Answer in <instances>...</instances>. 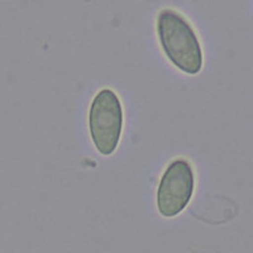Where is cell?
Here are the masks:
<instances>
[{"label":"cell","mask_w":253,"mask_h":253,"mask_svg":"<svg viewBox=\"0 0 253 253\" xmlns=\"http://www.w3.org/2000/svg\"><path fill=\"white\" fill-rule=\"evenodd\" d=\"M156 29L160 46L173 66L187 75H198L204 56L198 33L185 15L170 8L162 9L157 15Z\"/></svg>","instance_id":"cell-1"},{"label":"cell","mask_w":253,"mask_h":253,"mask_svg":"<svg viewBox=\"0 0 253 253\" xmlns=\"http://www.w3.org/2000/svg\"><path fill=\"white\" fill-rule=\"evenodd\" d=\"M195 191V172L186 158L167 165L160 178L156 204L160 215L175 218L189 205Z\"/></svg>","instance_id":"cell-3"},{"label":"cell","mask_w":253,"mask_h":253,"mask_svg":"<svg viewBox=\"0 0 253 253\" xmlns=\"http://www.w3.org/2000/svg\"><path fill=\"white\" fill-rule=\"evenodd\" d=\"M124 126V112L118 94L112 89L99 90L89 109V132L94 147L100 155L117 151Z\"/></svg>","instance_id":"cell-2"}]
</instances>
